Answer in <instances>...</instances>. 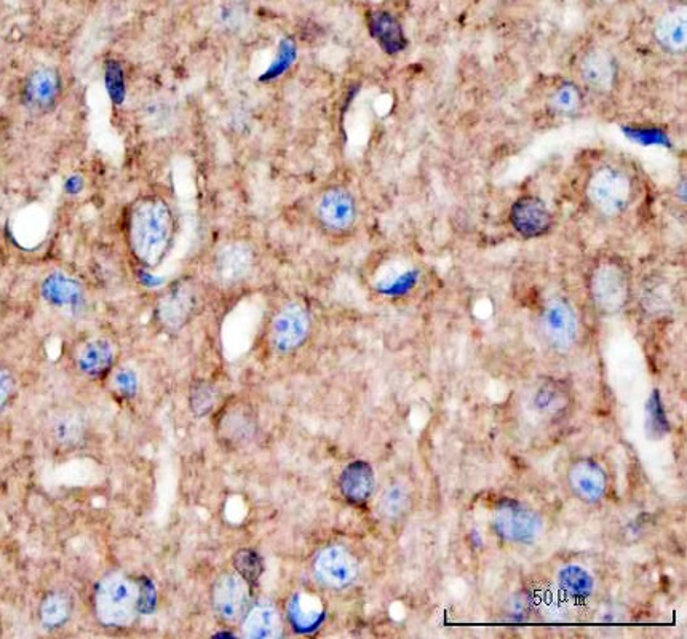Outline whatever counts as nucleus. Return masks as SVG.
Wrapping results in <instances>:
<instances>
[{
    "instance_id": "nucleus-1",
    "label": "nucleus",
    "mask_w": 687,
    "mask_h": 639,
    "mask_svg": "<svg viewBox=\"0 0 687 639\" xmlns=\"http://www.w3.org/2000/svg\"><path fill=\"white\" fill-rule=\"evenodd\" d=\"M128 245L143 266L157 267L175 237V216L162 197L146 195L128 213Z\"/></svg>"
},
{
    "instance_id": "nucleus-2",
    "label": "nucleus",
    "mask_w": 687,
    "mask_h": 639,
    "mask_svg": "<svg viewBox=\"0 0 687 639\" xmlns=\"http://www.w3.org/2000/svg\"><path fill=\"white\" fill-rule=\"evenodd\" d=\"M587 197L604 216H619L635 199V184L624 168L601 165L588 178Z\"/></svg>"
},
{
    "instance_id": "nucleus-3",
    "label": "nucleus",
    "mask_w": 687,
    "mask_h": 639,
    "mask_svg": "<svg viewBox=\"0 0 687 639\" xmlns=\"http://www.w3.org/2000/svg\"><path fill=\"white\" fill-rule=\"evenodd\" d=\"M590 296L601 314H617L627 306L632 294V278L624 262L616 258L601 259L590 275Z\"/></svg>"
},
{
    "instance_id": "nucleus-4",
    "label": "nucleus",
    "mask_w": 687,
    "mask_h": 639,
    "mask_svg": "<svg viewBox=\"0 0 687 639\" xmlns=\"http://www.w3.org/2000/svg\"><path fill=\"white\" fill-rule=\"evenodd\" d=\"M139 606V588L124 576H111L96 590L95 608L101 622L114 627L128 625Z\"/></svg>"
},
{
    "instance_id": "nucleus-5",
    "label": "nucleus",
    "mask_w": 687,
    "mask_h": 639,
    "mask_svg": "<svg viewBox=\"0 0 687 639\" xmlns=\"http://www.w3.org/2000/svg\"><path fill=\"white\" fill-rule=\"evenodd\" d=\"M493 528L497 536L510 544H533L541 536L542 521L528 505L502 499L494 509Z\"/></svg>"
},
{
    "instance_id": "nucleus-6",
    "label": "nucleus",
    "mask_w": 687,
    "mask_h": 639,
    "mask_svg": "<svg viewBox=\"0 0 687 639\" xmlns=\"http://www.w3.org/2000/svg\"><path fill=\"white\" fill-rule=\"evenodd\" d=\"M200 296L191 280H179L157 301V317L170 330H181L199 312Z\"/></svg>"
},
{
    "instance_id": "nucleus-7",
    "label": "nucleus",
    "mask_w": 687,
    "mask_h": 639,
    "mask_svg": "<svg viewBox=\"0 0 687 639\" xmlns=\"http://www.w3.org/2000/svg\"><path fill=\"white\" fill-rule=\"evenodd\" d=\"M542 333L553 349L566 352L576 344L577 315L566 299L553 298L541 315Z\"/></svg>"
},
{
    "instance_id": "nucleus-8",
    "label": "nucleus",
    "mask_w": 687,
    "mask_h": 639,
    "mask_svg": "<svg viewBox=\"0 0 687 639\" xmlns=\"http://www.w3.org/2000/svg\"><path fill=\"white\" fill-rule=\"evenodd\" d=\"M61 96V77L55 69L37 68L26 77L21 101L31 114L44 116L55 109Z\"/></svg>"
},
{
    "instance_id": "nucleus-9",
    "label": "nucleus",
    "mask_w": 687,
    "mask_h": 639,
    "mask_svg": "<svg viewBox=\"0 0 687 639\" xmlns=\"http://www.w3.org/2000/svg\"><path fill=\"white\" fill-rule=\"evenodd\" d=\"M310 330V317L306 307L290 302L278 310L271 326L272 344L282 354L301 346Z\"/></svg>"
},
{
    "instance_id": "nucleus-10",
    "label": "nucleus",
    "mask_w": 687,
    "mask_h": 639,
    "mask_svg": "<svg viewBox=\"0 0 687 639\" xmlns=\"http://www.w3.org/2000/svg\"><path fill=\"white\" fill-rule=\"evenodd\" d=\"M315 213L328 231L346 232L357 221V202L344 187H330L318 197Z\"/></svg>"
},
{
    "instance_id": "nucleus-11",
    "label": "nucleus",
    "mask_w": 687,
    "mask_h": 639,
    "mask_svg": "<svg viewBox=\"0 0 687 639\" xmlns=\"http://www.w3.org/2000/svg\"><path fill=\"white\" fill-rule=\"evenodd\" d=\"M255 262V251L248 243L232 240L216 250L213 272L223 285H237L253 272Z\"/></svg>"
},
{
    "instance_id": "nucleus-12",
    "label": "nucleus",
    "mask_w": 687,
    "mask_h": 639,
    "mask_svg": "<svg viewBox=\"0 0 687 639\" xmlns=\"http://www.w3.org/2000/svg\"><path fill=\"white\" fill-rule=\"evenodd\" d=\"M256 419L250 406L243 401H231L224 406L216 421V435L223 446L240 448L255 437Z\"/></svg>"
},
{
    "instance_id": "nucleus-13",
    "label": "nucleus",
    "mask_w": 687,
    "mask_h": 639,
    "mask_svg": "<svg viewBox=\"0 0 687 639\" xmlns=\"http://www.w3.org/2000/svg\"><path fill=\"white\" fill-rule=\"evenodd\" d=\"M510 223L521 237L541 239L552 229L553 216L544 200L534 195H525L513 203Z\"/></svg>"
},
{
    "instance_id": "nucleus-14",
    "label": "nucleus",
    "mask_w": 687,
    "mask_h": 639,
    "mask_svg": "<svg viewBox=\"0 0 687 639\" xmlns=\"http://www.w3.org/2000/svg\"><path fill=\"white\" fill-rule=\"evenodd\" d=\"M318 577L333 588L349 587L358 576V563L346 548L328 547L315 560Z\"/></svg>"
},
{
    "instance_id": "nucleus-15",
    "label": "nucleus",
    "mask_w": 687,
    "mask_h": 639,
    "mask_svg": "<svg viewBox=\"0 0 687 639\" xmlns=\"http://www.w3.org/2000/svg\"><path fill=\"white\" fill-rule=\"evenodd\" d=\"M580 77L582 82L590 90L598 93L611 92L617 84V63L616 58L606 50L592 48L588 50L579 63Z\"/></svg>"
},
{
    "instance_id": "nucleus-16",
    "label": "nucleus",
    "mask_w": 687,
    "mask_h": 639,
    "mask_svg": "<svg viewBox=\"0 0 687 639\" xmlns=\"http://www.w3.org/2000/svg\"><path fill=\"white\" fill-rule=\"evenodd\" d=\"M213 606L227 622L239 620L248 608L247 582L232 574L219 577L213 588Z\"/></svg>"
},
{
    "instance_id": "nucleus-17",
    "label": "nucleus",
    "mask_w": 687,
    "mask_h": 639,
    "mask_svg": "<svg viewBox=\"0 0 687 639\" xmlns=\"http://www.w3.org/2000/svg\"><path fill=\"white\" fill-rule=\"evenodd\" d=\"M569 486L582 501H600L608 488V477L598 462L592 459H582L574 462L568 472Z\"/></svg>"
},
{
    "instance_id": "nucleus-18",
    "label": "nucleus",
    "mask_w": 687,
    "mask_h": 639,
    "mask_svg": "<svg viewBox=\"0 0 687 639\" xmlns=\"http://www.w3.org/2000/svg\"><path fill=\"white\" fill-rule=\"evenodd\" d=\"M374 486L376 478L373 467L368 462H350L346 469L342 470L339 488L342 496L346 497L350 504H366L373 496Z\"/></svg>"
},
{
    "instance_id": "nucleus-19",
    "label": "nucleus",
    "mask_w": 687,
    "mask_h": 639,
    "mask_svg": "<svg viewBox=\"0 0 687 639\" xmlns=\"http://www.w3.org/2000/svg\"><path fill=\"white\" fill-rule=\"evenodd\" d=\"M657 44L665 52L680 55L687 48V10L686 7H675L660 16L654 28Z\"/></svg>"
},
{
    "instance_id": "nucleus-20",
    "label": "nucleus",
    "mask_w": 687,
    "mask_h": 639,
    "mask_svg": "<svg viewBox=\"0 0 687 639\" xmlns=\"http://www.w3.org/2000/svg\"><path fill=\"white\" fill-rule=\"evenodd\" d=\"M40 291L45 301L58 309L79 310L84 306V288L77 280L61 272L48 275Z\"/></svg>"
},
{
    "instance_id": "nucleus-21",
    "label": "nucleus",
    "mask_w": 687,
    "mask_h": 639,
    "mask_svg": "<svg viewBox=\"0 0 687 639\" xmlns=\"http://www.w3.org/2000/svg\"><path fill=\"white\" fill-rule=\"evenodd\" d=\"M371 36L381 45L384 52L389 55L402 52L406 47L405 34L402 26L394 16L387 12H373L368 18Z\"/></svg>"
},
{
    "instance_id": "nucleus-22",
    "label": "nucleus",
    "mask_w": 687,
    "mask_h": 639,
    "mask_svg": "<svg viewBox=\"0 0 687 639\" xmlns=\"http://www.w3.org/2000/svg\"><path fill=\"white\" fill-rule=\"evenodd\" d=\"M114 362V347L108 339L88 341L77 355V366L90 378H100Z\"/></svg>"
},
{
    "instance_id": "nucleus-23",
    "label": "nucleus",
    "mask_w": 687,
    "mask_h": 639,
    "mask_svg": "<svg viewBox=\"0 0 687 639\" xmlns=\"http://www.w3.org/2000/svg\"><path fill=\"white\" fill-rule=\"evenodd\" d=\"M291 624L301 633L314 632L325 619L322 604L306 595H296L288 604Z\"/></svg>"
},
{
    "instance_id": "nucleus-24",
    "label": "nucleus",
    "mask_w": 687,
    "mask_h": 639,
    "mask_svg": "<svg viewBox=\"0 0 687 639\" xmlns=\"http://www.w3.org/2000/svg\"><path fill=\"white\" fill-rule=\"evenodd\" d=\"M558 585L572 600L584 601L592 596L595 580L587 569L569 564L558 572Z\"/></svg>"
},
{
    "instance_id": "nucleus-25",
    "label": "nucleus",
    "mask_w": 687,
    "mask_h": 639,
    "mask_svg": "<svg viewBox=\"0 0 687 639\" xmlns=\"http://www.w3.org/2000/svg\"><path fill=\"white\" fill-rule=\"evenodd\" d=\"M280 619L275 609L261 606L253 609L243 624V635L253 639H271L280 636Z\"/></svg>"
},
{
    "instance_id": "nucleus-26",
    "label": "nucleus",
    "mask_w": 687,
    "mask_h": 639,
    "mask_svg": "<svg viewBox=\"0 0 687 639\" xmlns=\"http://www.w3.org/2000/svg\"><path fill=\"white\" fill-rule=\"evenodd\" d=\"M411 507L410 489L406 488L403 483H394L382 494L381 501H379V512L387 520H398L402 518L405 513H408Z\"/></svg>"
},
{
    "instance_id": "nucleus-27",
    "label": "nucleus",
    "mask_w": 687,
    "mask_h": 639,
    "mask_svg": "<svg viewBox=\"0 0 687 639\" xmlns=\"http://www.w3.org/2000/svg\"><path fill=\"white\" fill-rule=\"evenodd\" d=\"M582 104L584 95L580 88L569 82L558 85L549 96V109L558 116H572L582 109Z\"/></svg>"
},
{
    "instance_id": "nucleus-28",
    "label": "nucleus",
    "mask_w": 687,
    "mask_h": 639,
    "mask_svg": "<svg viewBox=\"0 0 687 639\" xmlns=\"http://www.w3.org/2000/svg\"><path fill=\"white\" fill-rule=\"evenodd\" d=\"M71 616V603L61 593H53L40 606V619L47 627H60Z\"/></svg>"
},
{
    "instance_id": "nucleus-29",
    "label": "nucleus",
    "mask_w": 687,
    "mask_h": 639,
    "mask_svg": "<svg viewBox=\"0 0 687 639\" xmlns=\"http://www.w3.org/2000/svg\"><path fill=\"white\" fill-rule=\"evenodd\" d=\"M52 435L61 445H74L84 435V424L76 414H61L53 421Z\"/></svg>"
},
{
    "instance_id": "nucleus-30",
    "label": "nucleus",
    "mask_w": 687,
    "mask_h": 639,
    "mask_svg": "<svg viewBox=\"0 0 687 639\" xmlns=\"http://www.w3.org/2000/svg\"><path fill=\"white\" fill-rule=\"evenodd\" d=\"M234 568L247 584H256L263 574V558L250 548H243L234 556Z\"/></svg>"
},
{
    "instance_id": "nucleus-31",
    "label": "nucleus",
    "mask_w": 687,
    "mask_h": 639,
    "mask_svg": "<svg viewBox=\"0 0 687 639\" xmlns=\"http://www.w3.org/2000/svg\"><path fill=\"white\" fill-rule=\"evenodd\" d=\"M646 425L651 438H662L668 432L667 416L659 392H652L646 406Z\"/></svg>"
},
{
    "instance_id": "nucleus-32",
    "label": "nucleus",
    "mask_w": 687,
    "mask_h": 639,
    "mask_svg": "<svg viewBox=\"0 0 687 639\" xmlns=\"http://www.w3.org/2000/svg\"><path fill=\"white\" fill-rule=\"evenodd\" d=\"M189 403L195 416H207L216 405L215 387L210 382H195L192 385Z\"/></svg>"
},
{
    "instance_id": "nucleus-33",
    "label": "nucleus",
    "mask_w": 687,
    "mask_h": 639,
    "mask_svg": "<svg viewBox=\"0 0 687 639\" xmlns=\"http://www.w3.org/2000/svg\"><path fill=\"white\" fill-rule=\"evenodd\" d=\"M534 408L541 414H553L563 406V393L552 385H545L537 390L533 398Z\"/></svg>"
},
{
    "instance_id": "nucleus-34",
    "label": "nucleus",
    "mask_w": 687,
    "mask_h": 639,
    "mask_svg": "<svg viewBox=\"0 0 687 639\" xmlns=\"http://www.w3.org/2000/svg\"><path fill=\"white\" fill-rule=\"evenodd\" d=\"M108 90L111 93L112 100L116 101V103L124 101V72H122L117 63H111L108 66Z\"/></svg>"
},
{
    "instance_id": "nucleus-35",
    "label": "nucleus",
    "mask_w": 687,
    "mask_h": 639,
    "mask_svg": "<svg viewBox=\"0 0 687 639\" xmlns=\"http://www.w3.org/2000/svg\"><path fill=\"white\" fill-rule=\"evenodd\" d=\"M294 44L291 40H283L280 45V52H278V61L274 64V68L269 71V77H277L282 74L285 69L290 68V64L294 60Z\"/></svg>"
},
{
    "instance_id": "nucleus-36",
    "label": "nucleus",
    "mask_w": 687,
    "mask_h": 639,
    "mask_svg": "<svg viewBox=\"0 0 687 639\" xmlns=\"http://www.w3.org/2000/svg\"><path fill=\"white\" fill-rule=\"evenodd\" d=\"M114 384H116L117 390H119L125 397H133L136 390H138V378L132 370H119L114 378Z\"/></svg>"
},
{
    "instance_id": "nucleus-37",
    "label": "nucleus",
    "mask_w": 687,
    "mask_h": 639,
    "mask_svg": "<svg viewBox=\"0 0 687 639\" xmlns=\"http://www.w3.org/2000/svg\"><path fill=\"white\" fill-rule=\"evenodd\" d=\"M13 389H15V379L10 371L0 366V409L4 408L8 398L12 397Z\"/></svg>"
}]
</instances>
